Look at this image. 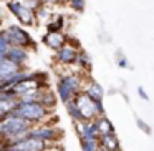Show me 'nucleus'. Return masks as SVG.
<instances>
[{"instance_id":"nucleus-2","label":"nucleus","mask_w":154,"mask_h":151,"mask_svg":"<svg viewBox=\"0 0 154 151\" xmlns=\"http://www.w3.org/2000/svg\"><path fill=\"white\" fill-rule=\"evenodd\" d=\"M51 110L45 108L43 105H40L38 101H20L18 100L17 106H15L14 113L18 116L25 118L27 121H30L32 124H40V123H47V118L50 115Z\"/></svg>"},{"instance_id":"nucleus-7","label":"nucleus","mask_w":154,"mask_h":151,"mask_svg":"<svg viewBox=\"0 0 154 151\" xmlns=\"http://www.w3.org/2000/svg\"><path fill=\"white\" fill-rule=\"evenodd\" d=\"M78 42H73L71 43L70 40H66L63 45H61L60 48L57 50V61L60 65H63V67H68V65H73L75 61H76V57H78Z\"/></svg>"},{"instance_id":"nucleus-11","label":"nucleus","mask_w":154,"mask_h":151,"mask_svg":"<svg viewBox=\"0 0 154 151\" xmlns=\"http://www.w3.org/2000/svg\"><path fill=\"white\" fill-rule=\"evenodd\" d=\"M81 90H83L90 98H93V100H96V101H103V95H104V91H103V88H101V85H98L96 81L90 80L86 85H83V88H81Z\"/></svg>"},{"instance_id":"nucleus-9","label":"nucleus","mask_w":154,"mask_h":151,"mask_svg":"<svg viewBox=\"0 0 154 151\" xmlns=\"http://www.w3.org/2000/svg\"><path fill=\"white\" fill-rule=\"evenodd\" d=\"M42 42H43L47 47H50L51 50L57 52L58 48L66 42V37H65L61 32H47V35H43V38H42Z\"/></svg>"},{"instance_id":"nucleus-1","label":"nucleus","mask_w":154,"mask_h":151,"mask_svg":"<svg viewBox=\"0 0 154 151\" xmlns=\"http://www.w3.org/2000/svg\"><path fill=\"white\" fill-rule=\"evenodd\" d=\"M33 124L30 121H27L25 118L18 116L12 111L10 115L0 120V140H4L5 144L15 140H20V138L27 136ZM0 146H4V144H0Z\"/></svg>"},{"instance_id":"nucleus-6","label":"nucleus","mask_w":154,"mask_h":151,"mask_svg":"<svg viewBox=\"0 0 154 151\" xmlns=\"http://www.w3.org/2000/svg\"><path fill=\"white\" fill-rule=\"evenodd\" d=\"M28 134H32L35 138H40V140L47 141V143H55V141H58L63 136V131L57 126H51V124L45 123V124H40V126H32Z\"/></svg>"},{"instance_id":"nucleus-16","label":"nucleus","mask_w":154,"mask_h":151,"mask_svg":"<svg viewBox=\"0 0 154 151\" xmlns=\"http://www.w3.org/2000/svg\"><path fill=\"white\" fill-rule=\"evenodd\" d=\"M81 141V151H101L98 140H80Z\"/></svg>"},{"instance_id":"nucleus-19","label":"nucleus","mask_w":154,"mask_h":151,"mask_svg":"<svg viewBox=\"0 0 154 151\" xmlns=\"http://www.w3.org/2000/svg\"><path fill=\"white\" fill-rule=\"evenodd\" d=\"M8 47H10V45H8L4 32H0V55H5V52L8 50Z\"/></svg>"},{"instance_id":"nucleus-13","label":"nucleus","mask_w":154,"mask_h":151,"mask_svg":"<svg viewBox=\"0 0 154 151\" xmlns=\"http://www.w3.org/2000/svg\"><path fill=\"white\" fill-rule=\"evenodd\" d=\"M17 103L18 100H4V98H0V120L5 118L7 115H10L15 110Z\"/></svg>"},{"instance_id":"nucleus-20","label":"nucleus","mask_w":154,"mask_h":151,"mask_svg":"<svg viewBox=\"0 0 154 151\" xmlns=\"http://www.w3.org/2000/svg\"><path fill=\"white\" fill-rule=\"evenodd\" d=\"M118 65H119L121 68H128L129 65H128V60H126V57H123V53H118Z\"/></svg>"},{"instance_id":"nucleus-15","label":"nucleus","mask_w":154,"mask_h":151,"mask_svg":"<svg viewBox=\"0 0 154 151\" xmlns=\"http://www.w3.org/2000/svg\"><path fill=\"white\" fill-rule=\"evenodd\" d=\"M65 27V18L63 15H58V17H55L51 22H48L47 24V30L48 32H61V28Z\"/></svg>"},{"instance_id":"nucleus-10","label":"nucleus","mask_w":154,"mask_h":151,"mask_svg":"<svg viewBox=\"0 0 154 151\" xmlns=\"http://www.w3.org/2000/svg\"><path fill=\"white\" fill-rule=\"evenodd\" d=\"M100 143V149L101 151H114L119 149V140H118L116 133H109V134H103L98 138Z\"/></svg>"},{"instance_id":"nucleus-12","label":"nucleus","mask_w":154,"mask_h":151,"mask_svg":"<svg viewBox=\"0 0 154 151\" xmlns=\"http://www.w3.org/2000/svg\"><path fill=\"white\" fill-rule=\"evenodd\" d=\"M93 121H94V124H96V130H98V134H100V136H103V134H109V133H114L113 123H111V121L108 120L104 115L98 116L96 120H93Z\"/></svg>"},{"instance_id":"nucleus-17","label":"nucleus","mask_w":154,"mask_h":151,"mask_svg":"<svg viewBox=\"0 0 154 151\" xmlns=\"http://www.w3.org/2000/svg\"><path fill=\"white\" fill-rule=\"evenodd\" d=\"M75 63H78L81 68H90L91 60L85 52H78V57H76V61H75Z\"/></svg>"},{"instance_id":"nucleus-5","label":"nucleus","mask_w":154,"mask_h":151,"mask_svg":"<svg viewBox=\"0 0 154 151\" xmlns=\"http://www.w3.org/2000/svg\"><path fill=\"white\" fill-rule=\"evenodd\" d=\"M7 38L8 45H14V47H22V48H28V47H35L32 37L18 25H8L5 30H2Z\"/></svg>"},{"instance_id":"nucleus-24","label":"nucleus","mask_w":154,"mask_h":151,"mask_svg":"<svg viewBox=\"0 0 154 151\" xmlns=\"http://www.w3.org/2000/svg\"><path fill=\"white\" fill-rule=\"evenodd\" d=\"M0 151H7V149H4V148H0Z\"/></svg>"},{"instance_id":"nucleus-22","label":"nucleus","mask_w":154,"mask_h":151,"mask_svg":"<svg viewBox=\"0 0 154 151\" xmlns=\"http://www.w3.org/2000/svg\"><path fill=\"white\" fill-rule=\"evenodd\" d=\"M137 95H139V96L143 98V100L149 101V96H147V93L144 91V88H143V87H139V88H137Z\"/></svg>"},{"instance_id":"nucleus-25","label":"nucleus","mask_w":154,"mask_h":151,"mask_svg":"<svg viewBox=\"0 0 154 151\" xmlns=\"http://www.w3.org/2000/svg\"><path fill=\"white\" fill-rule=\"evenodd\" d=\"M2 58H4V55H0V60H2Z\"/></svg>"},{"instance_id":"nucleus-26","label":"nucleus","mask_w":154,"mask_h":151,"mask_svg":"<svg viewBox=\"0 0 154 151\" xmlns=\"http://www.w3.org/2000/svg\"><path fill=\"white\" fill-rule=\"evenodd\" d=\"M114 151H121V149H114Z\"/></svg>"},{"instance_id":"nucleus-21","label":"nucleus","mask_w":154,"mask_h":151,"mask_svg":"<svg viewBox=\"0 0 154 151\" xmlns=\"http://www.w3.org/2000/svg\"><path fill=\"white\" fill-rule=\"evenodd\" d=\"M136 123H137V126H139V128H141V130H143V131H144V133H147V134H149V133H151V128H149V126H147V124H146V123H144V121H143V120H141V118H137V120H136Z\"/></svg>"},{"instance_id":"nucleus-18","label":"nucleus","mask_w":154,"mask_h":151,"mask_svg":"<svg viewBox=\"0 0 154 151\" xmlns=\"http://www.w3.org/2000/svg\"><path fill=\"white\" fill-rule=\"evenodd\" d=\"M68 5L71 7V10L75 12H83L85 10V5H86V0H68Z\"/></svg>"},{"instance_id":"nucleus-4","label":"nucleus","mask_w":154,"mask_h":151,"mask_svg":"<svg viewBox=\"0 0 154 151\" xmlns=\"http://www.w3.org/2000/svg\"><path fill=\"white\" fill-rule=\"evenodd\" d=\"M7 7H8V10L12 12V15H14L22 25H27V27L35 25V22H37L35 10H32L30 7H27L22 0H8Z\"/></svg>"},{"instance_id":"nucleus-8","label":"nucleus","mask_w":154,"mask_h":151,"mask_svg":"<svg viewBox=\"0 0 154 151\" xmlns=\"http://www.w3.org/2000/svg\"><path fill=\"white\" fill-rule=\"evenodd\" d=\"M4 57L7 58V60L14 61V63H17V65H23V63H27V60H28V52H27V48L10 45Z\"/></svg>"},{"instance_id":"nucleus-3","label":"nucleus","mask_w":154,"mask_h":151,"mask_svg":"<svg viewBox=\"0 0 154 151\" xmlns=\"http://www.w3.org/2000/svg\"><path fill=\"white\" fill-rule=\"evenodd\" d=\"M73 101L78 106V110H80V113H81V116H83L85 121H93V120H96L98 116L104 115L103 101H96V100H93V98H90L83 90L75 95Z\"/></svg>"},{"instance_id":"nucleus-23","label":"nucleus","mask_w":154,"mask_h":151,"mask_svg":"<svg viewBox=\"0 0 154 151\" xmlns=\"http://www.w3.org/2000/svg\"><path fill=\"white\" fill-rule=\"evenodd\" d=\"M61 0H42V4H60Z\"/></svg>"},{"instance_id":"nucleus-14","label":"nucleus","mask_w":154,"mask_h":151,"mask_svg":"<svg viewBox=\"0 0 154 151\" xmlns=\"http://www.w3.org/2000/svg\"><path fill=\"white\" fill-rule=\"evenodd\" d=\"M65 105H66V111H68V115L71 116V120H73V121H85L83 116H81V113H80V110H78V106L75 105L73 100L66 101Z\"/></svg>"}]
</instances>
